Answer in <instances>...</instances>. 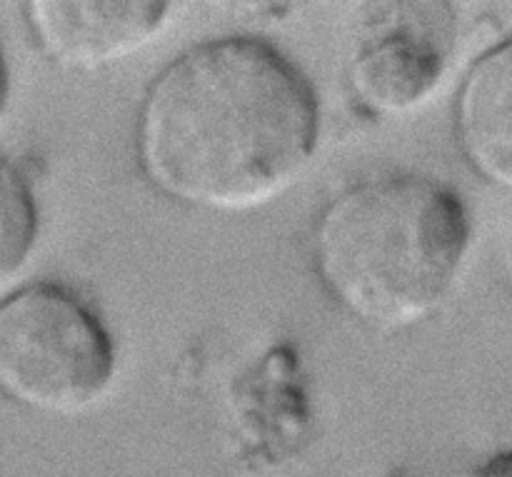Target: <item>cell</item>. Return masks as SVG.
<instances>
[{"mask_svg": "<svg viewBox=\"0 0 512 477\" xmlns=\"http://www.w3.org/2000/svg\"><path fill=\"white\" fill-rule=\"evenodd\" d=\"M310 80L260 38L208 40L165 65L135 123V153L165 198L248 213L288 193L318 145Z\"/></svg>", "mask_w": 512, "mask_h": 477, "instance_id": "1", "label": "cell"}, {"mask_svg": "<svg viewBox=\"0 0 512 477\" xmlns=\"http://www.w3.org/2000/svg\"><path fill=\"white\" fill-rule=\"evenodd\" d=\"M455 190L423 175H385L340 193L313 230V263L330 298L365 328L393 333L433 318L470 248Z\"/></svg>", "mask_w": 512, "mask_h": 477, "instance_id": "2", "label": "cell"}, {"mask_svg": "<svg viewBox=\"0 0 512 477\" xmlns=\"http://www.w3.org/2000/svg\"><path fill=\"white\" fill-rule=\"evenodd\" d=\"M115 378V345L65 285L33 283L0 300V395L53 418L93 408Z\"/></svg>", "mask_w": 512, "mask_h": 477, "instance_id": "3", "label": "cell"}, {"mask_svg": "<svg viewBox=\"0 0 512 477\" xmlns=\"http://www.w3.org/2000/svg\"><path fill=\"white\" fill-rule=\"evenodd\" d=\"M450 50L448 5H415V15L388 20L360 40L348 68L350 90L370 113L408 115L433 98Z\"/></svg>", "mask_w": 512, "mask_h": 477, "instance_id": "4", "label": "cell"}, {"mask_svg": "<svg viewBox=\"0 0 512 477\" xmlns=\"http://www.w3.org/2000/svg\"><path fill=\"white\" fill-rule=\"evenodd\" d=\"M25 20L45 58L68 70H100L128 60L160 38L168 3H83L33 0Z\"/></svg>", "mask_w": 512, "mask_h": 477, "instance_id": "5", "label": "cell"}, {"mask_svg": "<svg viewBox=\"0 0 512 477\" xmlns=\"http://www.w3.org/2000/svg\"><path fill=\"white\" fill-rule=\"evenodd\" d=\"M453 115L455 140L470 170L512 193V33L470 65Z\"/></svg>", "mask_w": 512, "mask_h": 477, "instance_id": "6", "label": "cell"}, {"mask_svg": "<svg viewBox=\"0 0 512 477\" xmlns=\"http://www.w3.org/2000/svg\"><path fill=\"white\" fill-rule=\"evenodd\" d=\"M38 240V205L25 175L0 155V288L28 265Z\"/></svg>", "mask_w": 512, "mask_h": 477, "instance_id": "7", "label": "cell"}, {"mask_svg": "<svg viewBox=\"0 0 512 477\" xmlns=\"http://www.w3.org/2000/svg\"><path fill=\"white\" fill-rule=\"evenodd\" d=\"M463 477H512V453L498 455L490 463L480 465V468L470 470Z\"/></svg>", "mask_w": 512, "mask_h": 477, "instance_id": "8", "label": "cell"}, {"mask_svg": "<svg viewBox=\"0 0 512 477\" xmlns=\"http://www.w3.org/2000/svg\"><path fill=\"white\" fill-rule=\"evenodd\" d=\"M8 93H10L8 65H5V55L3 50H0V120H3L5 108H8Z\"/></svg>", "mask_w": 512, "mask_h": 477, "instance_id": "9", "label": "cell"}, {"mask_svg": "<svg viewBox=\"0 0 512 477\" xmlns=\"http://www.w3.org/2000/svg\"><path fill=\"white\" fill-rule=\"evenodd\" d=\"M505 283H508L512 293V245L508 248V253H505Z\"/></svg>", "mask_w": 512, "mask_h": 477, "instance_id": "10", "label": "cell"}]
</instances>
